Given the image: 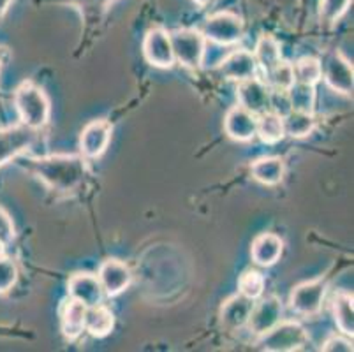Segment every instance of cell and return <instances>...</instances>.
I'll use <instances>...</instances> for the list:
<instances>
[{"label":"cell","mask_w":354,"mask_h":352,"mask_svg":"<svg viewBox=\"0 0 354 352\" xmlns=\"http://www.w3.org/2000/svg\"><path fill=\"white\" fill-rule=\"evenodd\" d=\"M324 295H326V282L324 280H312V282L300 284L291 293V308L296 314L312 317L317 315L323 308Z\"/></svg>","instance_id":"obj_6"},{"label":"cell","mask_w":354,"mask_h":352,"mask_svg":"<svg viewBox=\"0 0 354 352\" xmlns=\"http://www.w3.org/2000/svg\"><path fill=\"white\" fill-rule=\"evenodd\" d=\"M194 2L199 6H208V4H212L214 0H194Z\"/></svg>","instance_id":"obj_37"},{"label":"cell","mask_w":354,"mask_h":352,"mask_svg":"<svg viewBox=\"0 0 354 352\" xmlns=\"http://www.w3.org/2000/svg\"><path fill=\"white\" fill-rule=\"evenodd\" d=\"M266 145H275L284 140V118L273 111L257 115V134Z\"/></svg>","instance_id":"obj_23"},{"label":"cell","mask_w":354,"mask_h":352,"mask_svg":"<svg viewBox=\"0 0 354 352\" xmlns=\"http://www.w3.org/2000/svg\"><path fill=\"white\" fill-rule=\"evenodd\" d=\"M169 35H171L175 60H178L189 69H198L203 64V57L207 50L205 35L196 28H180Z\"/></svg>","instance_id":"obj_4"},{"label":"cell","mask_w":354,"mask_h":352,"mask_svg":"<svg viewBox=\"0 0 354 352\" xmlns=\"http://www.w3.org/2000/svg\"><path fill=\"white\" fill-rule=\"evenodd\" d=\"M37 178L57 192H69L80 187L86 176V164L76 155H51L44 159L28 160Z\"/></svg>","instance_id":"obj_1"},{"label":"cell","mask_w":354,"mask_h":352,"mask_svg":"<svg viewBox=\"0 0 354 352\" xmlns=\"http://www.w3.org/2000/svg\"><path fill=\"white\" fill-rule=\"evenodd\" d=\"M282 302L277 296H268V298L261 299L259 303H254V308L249 315L247 326L254 335L261 337V335L268 333L273 326H277L282 321Z\"/></svg>","instance_id":"obj_11"},{"label":"cell","mask_w":354,"mask_h":352,"mask_svg":"<svg viewBox=\"0 0 354 352\" xmlns=\"http://www.w3.org/2000/svg\"><path fill=\"white\" fill-rule=\"evenodd\" d=\"M9 4H11V0H0V15L9 8Z\"/></svg>","instance_id":"obj_36"},{"label":"cell","mask_w":354,"mask_h":352,"mask_svg":"<svg viewBox=\"0 0 354 352\" xmlns=\"http://www.w3.org/2000/svg\"><path fill=\"white\" fill-rule=\"evenodd\" d=\"M315 127V120L314 115L307 111H289L288 115L284 116V132L291 138H296V140H300V138H305V136L310 134Z\"/></svg>","instance_id":"obj_25"},{"label":"cell","mask_w":354,"mask_h":352,"mask_svg":"<svg viewBox=\"0 0 354 352\" xmlns=\"http://www.w3.org/2000/svg\"><path fill=\"white\" fill-rule=\"evenodd\" d=\"M270 111L281 115L282 118H284L289 111H292L288 90H270Z\"/></svg>","instance_id":"obj_32"},{"label":"cell","mask_w":354,"mask_h":352,"mask_svg":"<svg viewBox=\"0 0 354 352\" xmlns=\"http://www.w3.org/2000/svg\"><path fill=\"white\" fill-rule=\"evenodd\" d=\"M224 131L234 141H250L257 134V115L247 111L240 104L234 106L224 118Z\"/></svg>","instance_id":"obj_14"},{"label":"cell","mask_w":354,"mask_h":352,"mask_svg":"<svg viewBox=\"0 0 354 352\" xmlns=\"http://www.w3.org/2000/svg\"><path fill=\"white\" fill-rule=\"evenodd\" d=\"M18 280V268L8 257L0 256V295H6Z\"/></svg>","instance_id":"obj_31"},{"label":"cell","mask_w":354,"mask_h":352,"mask_svg":"<svg viewBox=\"0 0 354 352\" xmlns=\"http://www.w3.org/2000/svg\"><path fill=\"white\" fill-rule=\"evenodd\" d=\"M203 35L205 39H210L222 46L234 44L243 35V21L234 12L221 11L207 19V24L203 27Z\"/></svg>","instance_id":"obj_5"},{"label":"cell","mask_w":354,"mask_h":352,"mask_svg":"<svg viewBox=\"0 0 354 352\" xmlns=\"http://www.w3.org/2000/svg\"><path fill=\"white\" fill-rule=\"evenodd\" d=\"M323 351L326 352H337V351H353V342L347 340V338H342V337H331L328 338L326 342H324L323 345Z\"/></svg>","instance_id":"obj_34"},{"label":"cell","mask_w":354,"mask_h":352,"mask_svg":"<svg viewBox=\"0 0 354 352\" xmlns=\"http://www.w3.org/2000/svg\"><path fill=\"white\" fill-rule=\"evenodd\" d=\"M113 127L108 120H94L85 125L80 136V150L85 159H97L106 151L111 141Z\"/></svg>","instance_id":"obj_10"},{"label":"cell","mask_w":354,"mask_h":352,"mask_svg":"<svg viewBox=\"0 0 354 352\" xmlns=\"http://www.w3.org/2000/svg\"><path fill=\"white\" fill-rule=\"evenodd\" d=\"M289 101H291V108L296 111H307L312 113L315 101V90L314 85H305V83L295 82L291 89L288 90Z\"/></svg>","instance_id":"obj_27"},{"label":"cell","mask_w":354,"mask_h":352,"mask_svg":"<svg viewBox=\"0 0 354 352\" xmlns=\"http://www.w3.org/2000/svg\"><path fill=\"white\" fill-rule=\"evenodd\" d=\"M4 248H6V243H2V241H0V256H4Z\"/></svg>","instance_id":"obj_38"},{"label":"cell","mask_w":354,"mask_h":352,"mask_svg":"<svg viewBox=\"0 0 354 352\" xmlns=\"http://www.w3.org/2000/svg\"><path fill=\"white\" fill-rule=\"evenodd\" d=\"M15 106L21 124L39 131L50 120V101L41 86L32 82L21 83L15 92Z\"/></svg>","instance_id":"obj_2"},{"label":"cell","mask_w":354,"mask_h":352,"mask_svg":"<svg viewBox=\"0 0 354 352\" xmlns=\"http://www.w3.org/2000/svg\"><path fill=\"white\" fill-rule=\"evenodd\" d=\"M238 290H240V295L250 299L261 298L265 293V277L256 270L243 271L238 279Z\"/></svg>","instance_id":"obj_28"},{"label":"cell","mask_w":354,"mask_h":352,"mask_svg":"<svg viewBox=\"0 0 354 352\" xmlns=\"http://www.w3.org/2000/svg\"><path fill=\"white\" fill-rule=\"evenodd\" d=\"M236 97L241 108L254 115L270 111V89L256 76L238 82Z\"/></svg>","instance_id":"obj_12"},{"label":"cell","mask_w":354,"mask_h":352,"mask_svg":"<svg viewBox=\"0 0 354 352\" xmlns=\"http://www.w3.org/2000/svg\"><path fill=\"white\" fill-rule=\"evenodd\" d=\"M86 306L78 299L69 298L60 310V328L67 340H76L85 331Z\"/></svg>","instance_id":"obj_18"},{"label":"cell","mask_w":354,"mask_h":352,"mask_svg":"<svg viewBox=\"0 0 354 352\" xmlns=\"http://www.w3.org/2000/svg\"><path fill=\"white\" fill-rule=\"evenodd\" d=\"M254 58H256L257 66H261V69L265 71V73H270L273 67L282 62L281 44H279V41L273 35L263 34L256 44Z\"/></svg>","instance_id":"obj_22"},{"label":"cell","mask_w":354,"mask_h":352,"mask_svg":"<svg viewBox=\"0 0 354 352\" xmlns=\"http://www.w3.org/2000/svg\"><path fill=\"white\" fill-rule=\"evenodd\" d=\"M282 248H284V243H282V240L277 234H273V232H263V234H259L252 241L250 257L259 266H273L277 261L281 259Z\"/></svg>","instance_id":"obj_19"},{"label":"cell","mask_w":354,"mask_h":352,"mask_svg":"<svg viewBox=\"0 0 354 352\" xmlns=\"http://www.w3.org/2000/svg\"><path fill=\"white\" fill-rule=\"evenodd\" d=\"M308 344V333L300 322L281 321L268 333L261 335L259 349L268 352L300 351Z\"/></svg>","instance_id":"obj_3"},{"label":"cell","mask_w":354,"mask_h":352,"mask_svg":"<svg viewBox=\"0 0 354 352\" xmlns=\"http://www.w3.org/2000/svg\"><path fill=\"white\" fill-rule=\"evenodd\" d=\"M67 293H69V298L78 299L85 306L99 305L104 296L101 282L92 273H74L67 282Z\"/></svg>","instance_id":"obj_15"},{"label":"cell","mask_w":354,"mask_h":352,"mask_svg":"<svg viewBox=\"0 0 354 352\" xmlns=\"http://www.w3.org/2000/svg\"><path fill=\"white\" fill-rule=\"evenodd\" d=\"M12 240H15V224L9 213L0 206V241L8 245Z\"/></svg>","instance_id":"obj_33"},{"label":"cell","mask_w":354,"mask_h":352,"mask_svg":"<svg viewBox=\"0 0 354 352\" xmlns=\"http://www.w3.org/2000/svg\"><path fill=\"white\" fill-rule=\"evenodd\" d=\"M256 69L257 64L254 53L247 50L233 51L221 64V73L224 74V77L233 80V82H243V80L254 77L256 76Z\"/></svg>","instance_id":"obj_17"},{"label":"cell","mask_w":354,"mask_h":352,"mask_svg":"<svg viewBox=\"0 0 354 352\" xmlns=\"http://www.w3.org/2000/svg\"><path fill=\"white\" fill-rule=\"evenodd\" d=\"M254 180L263 185H279L284 178L286 166L281 157H261L250 166Z\"/></svg>","instance_id":"obj_21"},{"label":"cell","mask_w":354,"mask_h":352,"mask_svg":"<svg viewBox=\"0 0 354 352\" xmlns=\"http://www.w3.org/2000/svg\"><path fill=\"white\" fill-rule=\"evenodd\" d=\"M34 141L35 131L24 124L0 129V167L16 159L18 155L25 154Z\"/></svg>","instance_id":"obj_8"},{"label":"cell","mask_w":354,"mask_h":352,"mask_svg":"<svg viewBox=\"0 0 354 352\" xmlns=\"http://www.w3.org/2000/svg\"><path fill=\"white\" fill-rule=\"evenodd\" d=\"M115 328L113 312L104 306L102 303L94 306H86L85 314V331H88L92 337L104 338L108 337Z\"/></svg>","instance_id":"obj_20"},{"label":"cell","mask_w":354,"mask_h":352,"mask_svg":"<svg viewBox=\"0 0 354 352\" xmlns=\"http://www.w3.org/2000/svg\"><path fill=\"white\" fill-rule=\"evenodd\" d=\"M295 71V82L305 83V85H314L323 77V67L321 60L315 57H304L292 66Z\"/></svg>","instance_id":"obj_26"},{"label":"cell","mask_w":354,"mask_h":352,"mask_svg":"<svg viewBox=\"0 0 354 352\" xmlns=\"http://www.w3.org/2000/svg\"><path fill=\"white\" fill-rule=\"evenodd\" d=\"M143 53L148 64L159 69H167L175 64V53H173L171 35L164 28L156 27L148 30L143 41Z\"/></svg>","instance_id":"obj_7"},{"label":"cell","mask_w":354,"mask_h":352,"mask_svg":"<svg viewBox=\"0 0 354 352\" xmlns=\"http://www.w3.org/2000/svg\"><path fill=\"white\" fill-rule=\"evenodd\" d=\"M254 308V299L247 298L243 295H234L224 302L221 306V322L226 329L236 331V329L247 326L249 315Z\"/></svg>","instance_id":"obj_16"},{"label":"cell","mask_w":354,"mask_h":352,"mask_svg":"<svg viewBox=\"0 0 354 352\" xmlns=\"http://www.w3.org/2000/svg\"><path fill=\"white\" fill-rule=\"evenodd\" d=\"M351 0H321L319 15L326 24H335L342 18L344 12L349 8Z\"/></svg>","instance_id":"obj_30"},{"label":"cell","mask_w":354,"mask_h":352,"mask_svg":"<svg viewBox=\"0 0 354 352\" xmlns=\"http://www.w3.org/2000/svg\"><path fill=\"white\" fill-rule=\"evenodd\" d=\"M71 2H76V4L83 6V8H90V6L94 8V6H102V4H106L108 0H71Z\"/></svg>","instance_id":"obj_35"},{"label":"cell","mask_w":354,"mask_h":352,"mask_svg":"<svg viewBox=\"0 0 354 352\" xmlns=\"http://www.w3.org/2000/svg\"><path fill=\"white\" fill-rule=\"evenodd\" d=\"M266 76H268V83L272 85V89L275 90H289L295 83V71L288 62H281L279 66H275L270 73H266Z\"/></svg>","instance_id":"obj_29"},{"label":"cell","mask_w":354,"mask_h":352,"mask_svg":"<svg viewBox=\"0 0 354 352\" xmlns=\"http://www.w3.org/2000/svg\"><path fill=\"white\" fill-rule=\"evenodd\" d=\"M321 67H323V77L335 92H340L344 95H351L353 93V66L347 62L339 51L328 53L326 58L321 62Z\"/></svg>","instance_id":"obj_9"},{"label":"cell","mask_w":354,"mask_h":352,"mask_svg":"<svg viewBox=\"0 0 354 352\" xmlns=\"http://www.w3.org/2000/svg\"><path fill=\"white\" fill-rule=\"evenodd\" d=\"M97 279L101 282L104 295L118 296L131 286V282H133V273H131L127 264L122 263V261L108 259L99 268Z\"/></svg>","instance_id":"obj_13"},{"label":"cell","mask_w":354,"mask_h":352,"mask_svg":"<svg viewBox=\"0 0 354 352\" xmlns=\"http://www.w3.org/2000/svg\"><path fill=\"white\" fill-rule=\"evenodd\" d=\"M333 317L337 328L346 337L354 335V312H353V296L349 293H339L333 298Z\"/></svg>","instance_id":"obj_24"}]
</instances>
